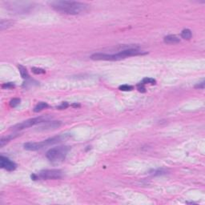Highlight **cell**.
<instances>
[{"instance_id":"obj_1","label":"cell","mask_w":205,"mask_h":205,"mask_svg":"<svg viewBox=\"0 0 205 205\" xmlns=\"http://www.w3.org/2000/svg\"><path fill=\"white\" fill-rule=\"evenodd\" d=\"M51 6L56 11L67 15H79L88 8L87 4L75 1H54L51 3Z\"/></svg>"},{"instance_id":"obj_2","label":"cell","mask_w":205,"mask_h":205,"mask_svg":"<svg viewBox=\"0 0 205 205\" xmlns=\"http://www.w3.org/2000/svg\"><path fill=\"white\" fill-rule=\"evenodd\" d=\"M69 151L70 147L67 146L56 147L48 150L46 154V156L52 163H59L64 160Z\"/></svg>"},{"instance_id":"obj_3","label":"cell","mask_w":205,"mask_h":205,"mask_svg":"<svg viewBox=\"0 0 205 205\" xmlns=\"http://www.w3.org/2000/svg\"><path fill=\"white\" fill-rule=\"evenodd\" d=\"M64 139V136H58L50 138L48 140H46L42 142H28V143L24 144L23 147L26 150H28V151H37V150L43 148L49 145L55 144L59 142H61Z\"/></svg>"},{"instance_id":"obj_4","label":"cell","mask_w":205,"mask_h":205,"mask_svg":"<svg viewBox=\"0 0 205 205\" xmlns=\"http://www.w3.org/2000/svg\"><path fill=\"white\" fill-rule=\"evenodd\" d=\"M63 172L59 169H47L41 171L39 174H32L31 177L33 180H58L63 177Z\"/></svg>"},{"instance_id":"obj_5","label":"cell","mask_w":205,"mask_h":205,"mask_svg":"<svg viewBox=\"0 0 205 205\" xmlns=\"http://www.w3.org/2000/svg\"><path fill=\"white\" fill-rule=\"evenodd\" d=\"M48 119L49 117L47 116H39L36 117V118H33V119H29L27 120L23 121L20 124L15 125L14 127L11 128V129L13 131H20L23 129L28 128L39 124H43V123L48 120Z\"/></svg>"},{"instance_id":"obj_6","label":"cell","mask_w":205,"mask_h":205,"mask_svg":"<svg viewBox=\"0 0 205 205\" xmlns=\"http://www.w3.org/2000/svg\"><path fill=\"white\" fill-rule=\"evenodd\" d=\"M93 60H107V61H116L124 59L122 52L116 54H105V53H95L91 56Z\"/></svg>"},{"instance_id":"obj_7","label":"cell","mask_w":205,"mask_h":205,"mask_svg":"<svg viewBox=\"0 0 205 205\" xmlns=\"http://www.w3.org/2000/svg\"><path fill=\"white\" fill-rule=\"evenodd\" d=\"M0 167L3 169H5L7 171L11 172L15 170L17 168V165L15 163L9 160L7 157H5L3 156H1L0 157Z\"/></svg>"},{"instance_id":"obj_8","label":"cell","mask_w":205,"mask_h":205,"mask_svg":"<svg viewBox=\"0 0 205 205\" xmlns=\"http://www.w3.org/2000/svg\"><path fill=\"white\" fill-rule=\"evenodd\" d=\"M61 122L59 121H47L43 123V125L41 126L39 128V131H47V130H52L56 129L59 127H60Z\"/></svg>"},{"instance_id":"obj_9","label":"cell","mask_w":205,"mask_h":205,"mask_svg":"<svg viewBox=\"0 0 205 205\" xmlns=\"http://www.w3.org/2000/svg\"><path fill=\"white\" fill-rule=\"evenodd\" d=\"M164 41L165 43H168V44H174V43H178L180 42V38H178L176 35H169L168 36L164 37Z\"/></svg>"},{"instance_id":"obj_10","label":"cell","mask_w":205,"mask_h":205,"mask_svg":"<svg viewBox=\"0 0 205 205\" xmlns=\"http://www.w3.org/2000/svg\"><path fill=\"white\" fill-rule=\"evenodd\" d=\"M18 68L19 70V73H20L21 77L23 79H29V75L28 72H27V70L26 67H24L22 65H18Z\"/></svg>"},{"instance_id":"obj_11","label":"cell","mask_w":205,"mask_h":205,"mask_svg":"<svg viewBox=\"0 0 205 205\" xmlns=\"http://www.w3.org/2000/svg\"><path fill=\"white\" fill-rule=\"evenodd\" d=\"M14 24V22L11 20H1V23H0V30L1 31H3L4 29L9 28L11 27V26H13Z\"/></svg>"},{"instance_id":"obj_12","label":"cell","mask_w":205,"mask_h":205,"mask_svg":"<svg viewBox=\"0 0 205 205\" xmlns=\"http://www.w3.org/2000/svg\"><path fill=\"white\" fill-rule=\"evenodd\" d=\"M17 136H18V135H10V136L7 137H3V138L1 139V141H0V146H1V148H3L6 144H7V143L10 142L11 140H14V139Z\"/></svg>"},{"instance_id":"obj_13","label":"cell","mask_w":205,"mask_h":205,"mask_svg":"<svg viewBox=\"0 0 205 205\" xmlns=\"http://www.w3.org/2000/svg\"><path fill=\"white\" fill-rule=\"evenodd\" d=\"M47 108H48V104H47V103H45V102H40V103H39V104L35 107L34 112H41V111H43V109Z\"/></svg>"},{"instance_id":"obj_14","label":"cell","mask_w":205,"mask_h":205,"mask_svg":"<svg viewBox=\"0 0 205 205\" xmlns=\"http://www.w3.org/2000/svg\"><path fill=\"white\" fill-rule=\"evenodd\" d=\"M192 31L189 29H184L181 32V37L184 39L188 40V39H190L192 38Z\"/></svg>"},{"instance_id":"obj_15","label":"cell","mask_w":205,"mask_h":205,"mask_svg":"<svg viewBox=\"0 0 205 205\" xmlns=\"http://www.w3.org/2000/svg\"><path fill=\"white\" fill-rule=\"evenodd\" d=\"M141 83H143L144 85L145 84H152V85H154L156 84V79H154L152 78H144L143 80L140 82Z\"/></svg>"},{"instance_id":"obj_16","label":"cell","mask_w":205,"mask_h":205,"mask_svg":"<svg viewBox=\"0 0 205 205\" xmlns=\"http://www.w3.org/2000/svg\"><path fill=\"white\" fill-rule=\"evenodd\" d=\"M119 89H120V91H132L133 90V87L132 86H131V85L124 84L120 86V87H119Z\"/></svg>"},{"instance_id":"obj_17","label":"cell","mask_w":205,"mask_h":205,"mask_svg":"<svg viewBox=\"0 0 205 205\" xmlns=\"http://www.w3.org/2000/svg\"><path fill=\"white\" fill-rule=\"evenodd\" d=\"M166 173H167V171L164 169H158V170H154L152 174L154 176H162V175H165Z\"/></svg>"},{"instance_id":"obj_18","label":"cell","mask_w":205,"mask_h":205,"mask_svg":"<svg viewBox=\"0 0 205 205\" xmlns=\"http://www.w3.org/2000/svg\"><path fill=\"white\" fill-rule=\"evenodd\" d=\"M19 104H20V99H18V98H15V99H13L11 100V102H10V106H11V108H15L18 105H19Z\"/></svg>"},{"instance_id":"obj_19","label":"cell","mask_w":205,"mask_h":205,"mask_svg":"<svg viewBox=\"0 0 205 205\" xmlns=\"http://www.w3.org/2000/svg\"><path fill=\"white\" fill-rule=\"evenodd\" d=\"M31 71H32V72L34 74H35V75H41V74H45L46 71H45V70L42 68H38V67H32L31 68Z\"/></svg>"},{"instance_id":"obj_20","label":"cell","mask_w":205,"mask_h":205,"mask_svg":"<svg viewBox=\"0 0 205 205\" xmlns=\"http://www.w3.org/2000/svg\"><path fill=\"white\" fill-rule=\"evenodd\" d=\"M137 89H138V91H140V92H145L146 91V88H145L144 85L143 84V83H140L139 84L137 85Z\"/></svg>"},{"instance_id":"obj_21","label":"cell","mask_w":205,"mask_h":205,"mask_svg":"<svg viewBox=\"0 0 205 205\" xmlns=\"http://www.w3.org/2000/svg\"><path fill=\"white\" fill-rule=\"evenodd\" d=\"M3 88H6V89H11L13 87H15V84L13 83H4L3 84L2 86Z\"/></svg>"},{"instance_id":"obj_22","label":"cell","mask_w":205,"mask_h":205,"mask_svg":"<svg viewBox=\"0 0 205 205\" xmlns=\"http://www.w3.org/2000/svg\"><path fill=\"white\" fill-rule=\"evenodd\" d=\"M69 104L67 103V102H63L60 106L57 107V109H59V110H63V109H66L67 108H68Z\"/></svg>"},{"instance_id":"obj_23","label":"cell","mask_w":205,"mask_h":205,"mask_svg":"<svg viewBox=\"0 0 205 205\" xmlns=\"http://www.w3.org/2000/svg\"><path fill=\"white\" fill-rule=\"evenodd\" d=\"M204 84H205L204 80H203L201 83H197V84L195 86V87L199 89H204Z\"/></svg>"},{"instance_id":"obj_24","label":"cell","mask_w":205,"mask_h":205,"mask_svg":"<svg viewBox=\"0 0 205 205\" xmlns=\"http://www.w3.org/2000/svg\"><path fill=\"white\" fill-rule=\"evenodd\" d=\"M72 106L73 107H79V105H78V104H73Z\"/></svg>"}]
</instances>
